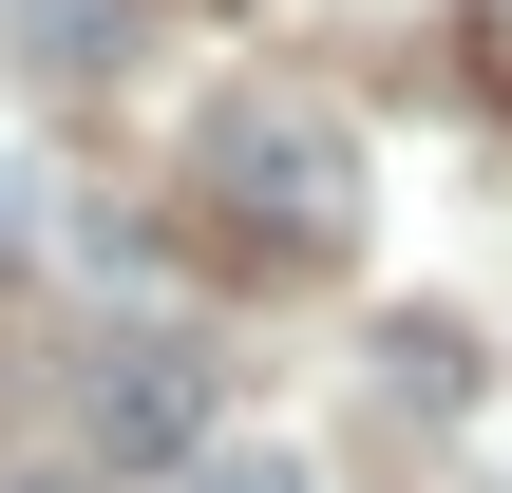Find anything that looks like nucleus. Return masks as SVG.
Returning a JSON list of instances; mask_svg holds the SVG:
<instances>
[{"mask_svg": "<svg viewBox=\"0 0 512 493\" xmlns=\"http://www.w3.org/2000/svg\"><path fill=\"white\" fill-rule=\"evenodd\" d=\"M190 171H209V209H228L247 247H285V266H342V247H361V152H342L323 95H228V114L190 133Z\"/></svg>", "mask_w": 512, "mask_h": 493, "instance_id": "obj_1", "label": "nucleus"}, {"mask_svg": "<svg viewBox=\"0 0 512 493\" xmlns=\"http://www.w3.org/2000/svg\"><path fill=\"white\" fill-rule=\"evenodd\" d=\"M19 493H95V475H19Z\"/></svg>", "mask_w": 512, "mask_h": 493, "instance_id": "obj_5", "label": "nucleus"}, {"mask_svg": "<svg viewBox=\"0 0 512 493\" xmlns=\"http://www.w3.org/2000/svg\"><path fill=\"white\" fill-rule=\"evenodd\" d=\"M76 437H95V475H190L228 418H209V361H190V342H114V361L76 380Z\"/></svg>", "mask_w": 512, "mask_h": 493, "instance_id": "obj_2", "label": "nucleus"}, {"mask_svg": "<svg viewBox=\"0 0 512 493\" xmlns=\"http://www.w3.org/2000/svg\"><path fill=\"white\" fill-rule=\"evenodd\" d=\"M114 19H133V0H19V38H38V57H114Z\"/></svg>", "mask_w": 512, "mask_h": 493, "instance_id": "obj_4", "label": "nucleus"}, {"mask_svg": "<svg viewBox=\"0 0 512 493\" xmlns=\"http://www.w3.org/2000/svg\"><path fill=\"white\" fill-rule=\"evenodd\" d=\"M171 493H304V456H285V437H209Z\"/></svg>", "mask_w": 512, "mask_h": 493, "instance_id": "obj_3", "label": "nucleus"}]
</instances>
